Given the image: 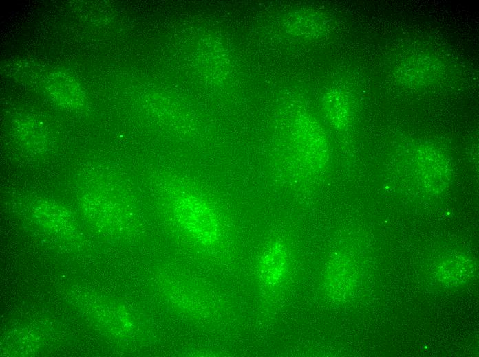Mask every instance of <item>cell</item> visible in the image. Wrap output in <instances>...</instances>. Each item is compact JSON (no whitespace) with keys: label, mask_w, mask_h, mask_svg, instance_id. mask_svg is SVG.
I'll list each match as a JSON object with an SVG mask.
<instances>
[{"label":"cell","mask_w":479,"mask_h":357,"mask_svg":"<svg viewBox=\"0 0 479 357\" xmlns=\"http://www.w3.org/2000/svg\"><path fill=\"white\" fill-rule=\"evenodd\" d=\"M415 165L421 183L427 192L439 193L449 184V162L438 149L428 145L421 146L416 152Z\"/></svg>","instance_id":"obj_3"},{"label":"cell","mask_w":479,"mask_h":357,"mask_svg":"<svg viewBox=\"0 0 479 357\" xmlns=\"http://www.w3.org/2000/svg\"><path fill=\"white\" fill-rule=\"evenodd\" d=\"M288 254L280 242H273L263 253L259 265V276L268 286L279 284L287 273Z\"/></svg>","instance_id":"obj_4"},{"label":"cell","mask_w":479,"mask_h":357,"mask_svg":"<svg viewBox=\"0 0 479 357\" xmlns=\"http://www.w3.org/2000/svg\"><path fill=\"white\" fill-rule=\"evenodd\" d=\"M164 189L175 218L188 234L203 243L217 240L219 223L209 203L177 181L168 182Z\"/></svg>","instance_id":"obj_1"},{"label":"cell","mask_w":479,"mask_h":357,"mask_svg":"<svg viewBox=\"0 0 479 357\" xmlns=\"http://www.w3.org/2000/svg\"><path fill=\"white\" fill-rule=\"evenodd\" d=\"M438 64L429 57H413L398 67V80L409 86L423 85L438 74Z\"/></svg>","instance_id":"obj_5"},{"label":"cell","mask_w":479,"mask_h":357,"mask_svg":"<svg viewBox=\"0 0 479 357\" xmlns=\"http://www.w3.org/2000/svg\"><path fill=\"white\" fill-rule=\"evenodd\" d=\"M324 112L327 119L339 129L345 128L350 123L351 107L346 95L341 91L332 90L325 95Z\"/></svg>","instance_id":"obj_6"},{"label":"cell","mask_w":479,"mask_h":357,"mask_svg":"<svg viewBox=\"0 0 479 357\" xmlns=\"http://www.w3.org/2000/svg\"><path fill=\"white\" fill-rule=\"evenodd\" d=\"M297 150L305 164L312 170L321 171L328 162V148L325 134L315 120L301 116L295 123Z\"/></svg>","instance_id":"obj_2"}]
</instances>
